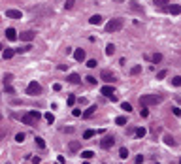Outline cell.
<instances>
[{"label": "cell", "instance_id": "1", "mask_svg": "<svg viewBox=\"0 0 181 164\" xmlns=\"http://www.w3.org/2000/svg\"><path fill=\"white\" fill-rule=\"evenodd\" d=\"M160 96H157V94H145V96H141L140 98V102H141V106H155V104H160Z\"/></svg>", "mask_w": 181, "mask_h": 164}, {"label": "cell", "instance_id": "2", "mask_svg": "<svg viewBox=\"0 0 181 164\" xmlns=\"http://www.w3.org/2000/svg\"><path fill=\"white\" fill-rule=\"evenodd\" d=\"M123 28V19H111L109 23H106V32H117Z\"/></svg>", "mask_w": 181, "mask_h": 164}, {"label": "cell", "instance_id": "3", "mask_svg": "<svg viewBox=\"0 0 181 164\" xmlns=\"http://www.w3.org/2000/svg\"><path fill=\"white\" fill-rule=\"evenodd\" d=\"M38 119H40V113H38V111H30V113H25V115H23L21 121L25 125H36Z\"/></svg>", "mask_w": 181, "mask_h": 164}, {"label": "cell", "instance_id": "4", "mask_svg": "<svg viewBox=\"0 0 181 164\" xmlns=\"http://www.w3.org/2000/svg\"><path fill=\"white\" fill-rule=\"evenodd\" d=\"M42 91H44V87H42L38 81H30V85L27 87V94H30V96L42 94Z\"/></svg>", "mask_w": 181, "mask_h": 164}, {"label": "cell", "instance_id": "5", "mask_svg": "<svg viewBox=\"0 0 181 164\" xmlns=\"http://www.w3.org/2000/svg\"><path fill=\"white\" fill-rule=\"evenodd\" d=\"M100 78H102V81H106V83H117V76L113 72H109V70H102Z\"/></svg>", "mask_w": 181, "mask_h": 164}, {"label": "cell", "instance_id": "6", "mask_svg": "<svg viewBox=\"0 0 181 164\" xmlns=\"http://www.w3.org/2000/svg\"><path fill=\"white\" fill-rule=\"evenodd\" d=\"M113 143H115V140H113L111 136H106V138H102V141H100V147H102V149H111Z\"/></svg>", "mask_w": 181, "mask_h": 164}, {"label": "cell", "instance_id": "7", "mask_svg": "<svg viewBox=\"0 0 181 164\" xmlns=\"http://www.w3.org/2000/svg\"><path fill=\"white\" fill-rule=\"evenodd\" d=\"M36 36V32L34 30H25V32H21L19 34V40H23V42H32V38Z\"/></svg>", "mask_w": 181, "mask_h": 164}, {"label": "cell", "instance_id": "8", "mask_svg": "<svg viewBox=\"0 0 181 164\" xmlns=\"http://www.w3.org/2000/svg\"><path fill=\"white\" fill-rule=\"evenodd\" d=\"M6 38H8L9 42H15V40H19V34L15 32V28H8V30H6Z\"/></svg>", "mask_w": 181, "mask_h": 164}, {"label": "cell", "instance_id": "9", "mask_svg": "<svg viewBox=\"0 0 181 164\" xmlns=\"http://www.w3.org/2000/svg\"><path fill=\"white\" fill-rule=\"evenodd\" d=\"M166 9H168L172 15H179V13H181V6H179V4H170Z\"/></svg>", "mask_w": 181, "mask_h": 164}, {"label": "cell", "instance_id": "10", "mask_svg": "<svg viewBox=\"0 0 181 164\" xmlns=\"http://www.w3.org/2000/svg\"><path fill=\"white\" fill-rule=\"evenodd\" d=\"M6 15H8L9 19H21V11H19V9H8V11H6Z\"/></svg>", "mask_w": 181, "mask_h": 164}, {"label": "cell", "instance_id": "11", "mask_svg": "<svg viewBox=\"0 0 181 164\" xmlns=\"http://www.w3.org/2000/svg\"><path fill=\"white\" fill-rule=\"evenodd\" d=\"M95 111H96V106H91V108H87L85 111H83V113H81V117H83V119H91V117H93V113H95Z\"/></svg>", "mask_w": 181, "mask_h": 164}, {"label": "cell", "instance_id": "12", "mask_svg": "<svg viewBox=\"0 0 181 164\" xmlns=\"http://www.w3.org/2000/svg\"><path fill=\"white\" fill-rule=\"evenodd\" d=\"M102 94H104V96H113V94H115V89H113L111 85H104V87H102Z\"/></svg>", "mask_w": 181, "mask_h": 164}, {"label": "cell", "instance_id": "13", "mask_svg": "<svg viewBox=\"0 0 181 164\" xmlns=\"http://www.w3.org/2000/svg\"><path fill=\"white\" fill-rule=\"evenodd\" d=\"M162 140H164V143H166V145H170V147H174V145H176V140H174V138L170 136V134H164V138H162Z\"/></svg>", "mask_w": 181, "mask_h": 164}, {"label": "cell", "instance_id": "14", "mask_svg": "<svg viewBox=\"0 0 181 164\" xmlns=\"http://www.w3.org/2000/svg\"><path fill=\"white\" fill-rule=\"evenodd\" d=\"M74 57H76V60H85V51L83 49H76V53H74Z\"/></svg>", "mask_w": 181, "mask_h": 164}, {"label": "cell", "instance_id": "15", "mask_svg": "<svg viewBox=\"0 0 181 164\" xmlns=\"http://www.w3.org/2000/svg\"><path fill=\"white\" fill-rule=\"evenodd\" d=\"M15 55V49H4V53H2V57H4L6 60H9L11 57Z\"/></svg>", "mask_w": 181, "mask_h": 164}, {"label": "cell", "instance_id": "16", "mask_svg": "<svg viewBox=\"0 0 181 164\" xmlns=\"http://www.w3.org/2000/svg\"><path fill=\"white\" fill-rule=\"evenodd\" d=\"M89 23L91 25H100L102 23V15H93V17L89 19Z\"/></svg>", "mask_w": 181, "mask_h": 164}, {"label": "cell", "instance_id": "17", "mask_svg": "<svg viewBox=\"0 0 181 164\" xmlns=\"http://www.w3.org/2000/svg\"><path fill=\"white\" fill-rule=\"evenodd\" d=\"M68 81H70V83H79V81H81V78H79L77 74H70V76H68Z\"/></svg>", "mask_w": 181, "mask_h": 164}, {"label": "cell", "instance_id": "18", "mask_svg": "<svg viewBox=\"0 0 181 164\" xmlns=\"http://www.w3.org/2000/svg\"><path fill=\"white\" fill-rule=\"evenodd\" d=\"M115 53V46H113V44H108V46H106V55H113Z\"/></svg>", "mask_w": 181, "mask_h": 164}, {"label": "cell", "instance_id": "19", "mask_svg": "<svg viewBox=\"0 0 181 164\" xmlns=\"http://www.w3.org/2000/svg\"><path fill=\"white\" fill-rule=\"evenodd\" d=\"M119 157H121V159H127L128 157V149L127 147H121V149H119Z\"/></svg>", "mask_w": 181, "mask_h": 164}, {"label": "cell", "instance_id": "20", "mask_svg": "<svg viewBox=\"0 0 181 164\" xmlns=\"http://www.w3.org/2000/svg\"><path fill=\"white\" fill-rule=\"evenodd\" d=\"M115 125H119V127L127 125V117H123V115H121V117H117V119H115Z\"/></svg>", "mask_w": 181, "mask_h": 164}, {"label": "cell", "instance_id": "21", "mask_svg": "<svg viewBox=\"0 0 181 164\" xmlns=\"http://www.w3.org/2000/svg\"><path fill=\"white\" fill-rule=\"evenodd\" d=\"M145 132H147V130H145V128H138V130H136V138H143L145 136Z\"/></svg>", "mask_w": 181, "mask_h": 164}, {"label": "cell", "instance_id": "22", "mask_svg": "<svg viewBox=\"0 0 181 164\" xmlns=\"http://www.w3.org/2000/svg\"><path fill=\"white\" fill-rule=\"evenodd\" d=\"M172 85L174 87H181V76H176V78L172 79Z\"/></svg>", "mask_w": 181, "mask_h": 164}, {"label": "cell", "instance_id": "23", "mask_svg": "<svg viewBox=\"0 0 181 164\" xmlns=\"http://www.w3.org/2000/svg\"><path fill=\"white\" fill-rule=\"evenodd\" d=\"M162 60V53H153V62L157 64V62H160Z\"/></svg>", "mask_w": 181, "mask_h": 164}, {"label": "cell", "instance_id": "24", "mask_svg": "<svg viewBox=\"0 0 181 164\" xmlns=\"http://www.w3.org/2000/svg\"><path fill=\"white\" fill-rule=\"evenodd\" d=\"M93 136H95V130H85V132H83V138H85V140H91Z\"/></svg>", "mask_w": 181, "mask_h": 164}, {"label": "cell", "instance_id": "25", "mask_svg": "<svg viewBox=\"0 0 181 164\" xmlns=\"http://www.w3.org/2000/svg\"><path fill=\"white\" fill-rule=\"evenodd\" d=\"M79 149H81V145H79V143H70V151H72V153H77Z\"/></svg>", "mask_w": 181, "mask_h": 164}, {"label": "cell", "instance_id": "26", "mask_svg": "<svg viewBox=\"0 0 181 164\" xmlns=\"http://www.w3.org/2000/svg\"><path fill=\"white\" fill-rule=\"evenodd\" d=\"M36 143H38V147H40V149H45V141H44V138L38 136V138H36Z\"/></svg>", "mask_w": 181, "mask_h": 164}, {"label": "cell", "instance_id": "27", "mask_svg": "<svg viewBox=\"0 0 181 164\" xmlns=\"http://www.w3.org/2000/svg\"><path fill=\"white\" fill-rule=\"evenodd\" d=\"M140 72H141V66H138V64H136L134 68L130 70V74H132V76H138V74H140Z\"/></svg>", "mask_w": 181, "mask_h": 164}, {"label": "cell", "instance_id": "28", "mask_svg": "<svg viewBox=\"0 0 181 164\" xmlns=\"http://www.w3.org/2000/svg\"><path fill=\"white\" fill-rule=\"evenodd\" d=\"M130 9H132V11H141L140 4H136V2H130Z\"/></svg>", "mask_w": 181, "mask_h": 164}, {"label": "cell", "instance_id": "29", "mask_svg": "<svg viewBox=\"0 0 181 164\" xmlns=\"http://www.w3.org/2000/svg\"><path fill=\"white\" fill-rule=\"evenodd\" d=\"M74 4H76V0H66L64 8H66V9H72V8H74Z\"/></svg>", "mask_w": 181, "mask_h": 164}, {"label": "cell", "instance_id": "30", "mask_svg": "<svg viewBox=\"0 0 181 164\" xmlns=\"http://www.w3.org/2000/svg\"><path fill=\"white\" fill-rule=\"evenodd\" d=\"M45 121L49 125H53V121H55V117H53V113H45Z\"/></svg>", "mask_w": 181, "mask_h": 164}, {"label": "cell", "instance_id": "31", "mask_svg": "<svg viewBox=\"0 0 181 164\" xmlns=\"http://www.w3.org/2000/svg\"><path fill=\"white\" fill-rule=\"evenodd\" d=\"M121 108L125 109V111H132V106L128 104V102H123V104H121Z\"/></svg>", "mask_w": 181, "mask_h": 164}, {"label": "cell", "instance_id": "32", "mask_svg": "<svg viewBox=\"0 0 181 164\" xmlns=\"http://www.w3.org/2000/svg\"><path fill=\"white\" fill-rule=\"evenodd\" d=\"M81 157H83V159H93V151H83Z\"/></svg>", "mask_w": 181, "mask_h": 164}, {"label": "cell", "instance_id": "33", "mask_svg": "<svg viewBox=\"0 0 181 164\" xmlns=\"http://www.w3.org/2000/svg\"><path fill=\"white\" fill-rule=\"evenodd\" d=\"M155 6H168V0H153Z\"/></svg>", "mask_w": 181, "mask_h": 164}, {"label": "cell", "instance_id": "34", "mask_svg": "<svg viewBox=\"0 0 181 164\" xmlns=\"http://www.w3.org/2000/svg\"><path fill=\"white\" fill-rule=\"evenodd\" d=\"M166 74H168L166 70H160V72L157 74V79H164V78H166Z\"/></svg>", "mask_w": 181, "mask_h": 164}, {"label": "cell", "instance_id": "35", "mask_svg": "<svg viewBox=\"0 0 181 164\" xmlns=\"http://www.w3.org/2000/svg\"><path fill=\"white\" fill-rule=\"evenodd\" d=\"M85 81L89 83L91 87H93V85H96V79H95V78H91V76H87V79H85Z\"/></svg>", "mask_w": 181, "mask_h": 164}, {"label": "cell", "instance_id": "36", "mask_svg": "<svg viewBox=\"0 0 181 164\" xmlns=\"http://www.w3.org/2000/svg\"><path fill=\"white\" fill-rule=\"evenodd\" d=\"M74 104H76V96L70 94V96H68V106H74Z\"/></svg>", "mask_w": 181, "mask_h": 164}, {"label": "cell", "instance_id": "37", "mask_svg": "<svg viewBox=\"0 0 181 164\" xmlns=\"http://www.w3.org/2000/svg\"><path fill=\"white\" fill-rule=\"evenodd\" d=\"M23 140H25V134H23V132H19L17 136H15V141H19V143H21Z\"/></svg>", "mask_w": 181, "mask_h": 164}, {"label": "cell", "instance_id": "38", "mask_svg": "<svg viewBox=\"0 0 181 164\" xmlns=\"http://www.w3.org/2000/svg\"><path fill=\"white\" fill-rule=\"evenodd\" d=\"M147 115H149V108L143 106V109H141V117H147Z\"/></svg>", "mask_w": 181, "mask_h": 164}, {"label": "cell", "instance_id": "39", "mask_svg": "<svg viewBox=\"0 0 181 164\" xmlns=\"http://www.w3.org/2000/svg\"><path fill=\"white\" fill-rule=\"evenodd\" d=\"M87 66H89V68H95V66H96V60H95V59L87 60Z\"/></svg>", "mask_w": 181, "mask_h": 164}, {"label": "cell", "instance_id": "40", "mask_svg": "<svg viewBox=\"0 0 181 164\" xmlns=\"http://www.w3.org/2000/svg\"><path fill=\"white\" fill-rule=\"evenodd\" d=\"M172 113L176 115V117H181V109H179V108H174V109H172Z\"/></svg>", "mask_w": 181, "mask_h": 164}, {"label": "cell", "instance_id": "41", "mask_svg": "<svg viewBox=\"0 0 181 164\" xmlns=\"http://www.w3.org/2000/svg\"><path fill=\"white\" fill-rule=\"evenodd\" d=\"M72 115H74V117H81V111H79V109H72Z\"/></svg>", "mask_w": 181, "mask_h": 164}, {"label": "cell", "instance_id": "42", "mask_svg": "<svg viewBox=\"0 0 181 164\" xmlns=\"http://www.w3.org/2000/svg\"><path fill=\"white\" fill-rule=\"evenodd\" d=\"M143 162V155H136V164H141Z\"/></svg>", "mask_w": 181, "mask_h": 164}, {"label": "cell", "instance_id": "43", "mask_svg": "<svg viewBox=\"0 0 181 164\" xmlns=\"http://www.w3.org/2000/svg\"><path fill=\"white\" fill-rule=\"evenodd\" d=\"M4 91H6V92H9V94H11V92H13V87H11V85H6V87H4Z\"/></svg>", "mask_w": 181, "mask_h": 164}, {"label": "cell", "instance_id": "44", "mask_svg": "<svg viewBox=\"0 0 181 164\" xmlns=\"http://www.w3.org/2000/svg\"><path fill=\"white\" fill-rule=\"evenodd\" d=\"M66 160H64V157H57V164H64Z\"/></svg>", "mask_w": 181, "mask_h": 164}, {"label": "cell", "instance_id": "45", "mask_svg": "<svg viewBox=\"0 0 181 164\" xmlns=\"http://www.w3.org/2000/svg\"><path fill=\"white\" fill-rule=\"evenodd\" d=\"M59 70H60V72H66V70H68V66H66V64H60V66H59Z\"/></svg>", "mask_w": 181, "mask_h": 164}, {"label": "cell", "instance_id": "46", "mask_svg": "<svg viewBox=\"0 0 181 164\" xmlns=\"http://www.w3.org/2000/svg\"><path fill=\"white\" fill-rule=\"evenodd\" d=\"M32 162H34V164H40V157H32Z\"/></svg>", "mask_w": 181, "mask_h": 164}, {"label": "cell", "instance_id": "47", "mask_svg": "<svg viewBox=\"0 0 181 164\" xmlns=\"http://www.w3.org/2000/svg\"><path fill=\"white\" fill-rule=\"evenodd\" d=\"M113 2H123V0H113Z\"/></svg>", "mask_w": 181, "mask_h": 164}, {"label": "cell", "instance_id": "48", "mask_svg": "<svg viewBox=\"0 0 181 164\" xmlns=\"http://www.w3.org/2000/svg\"><path fill=\"white\" fill-rule=\"evenodd\" d=\"M0 49H2V46H0Z\"/></svg>", "mask_w": 181, "mask_h": 164}, {"label": "cell", "instance_id": "49", "mask_svg": "<svg viewBox=\"0 0 181 164\" xmlns=\"http://www.w3.org/2000/svg\"><path fill=\"white\" fill-rule=\"evenodd\" d=\"M179 164H181V160H179Z\"/></svg>", "mask_w": 181, "mask_h": 164}, {"label": "cell", "instance_id": "50", "mask_svg": "<svg viewBox=\"0 0 181 164\" xmlns=\"http://www.w3.org/2000/svg\"><path fill=\"white\" fill-rule=\"evenodd\" d=\"M85 164H89V162H85Z\"/></svg>", "mask_w": 181, "mask_h": 164}, {"label": "cell", "instance_id": "51", "mask_svg": "<svg viewBox=\"0 0 181 164\" xmlns=\"http://www.w3.org/2000/svg\"><path fill=\"white\" fill-rule=\"evenodd\" d=\"M6 164H9V162H6Z\"/></svg>", "mask_w": 181, "mask_h": 164}]
</instances>
